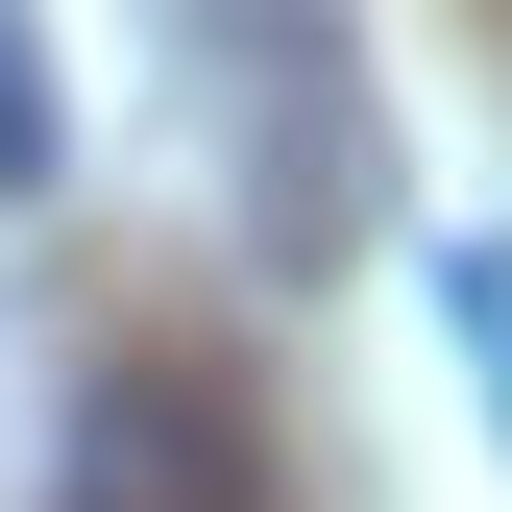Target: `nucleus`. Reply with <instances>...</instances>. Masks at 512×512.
I'll use <instances>...</instances> for the list:
<instances>
[{
    "label": "nucleus",
    "instance_id": "obj_1",
    "mask_svg": "<svg viewBox=\"0 0 512 512\" xmlns=\"http://www.w3.org/2000/svg\"><path fill=\"white\" fill-rule=\"evenodd\" d=\"M49 512H269V439H244V391H196V366H98Z\"/></svg>",
    "mask_w": 512,
    "mask_h": 512
},
{
    "label": "nucleus",
    "instance_id": "obj_2",
    "mask_svg": "<svg viewBox=\"0 0 512 512\" xmlns=\"http://www.w3.org/2000/svg\"><path fill=\"white\" fill-rule=\"evenodd\" d=\"M0 196H49V98H25V49H0Z\"/></svg>",
    "mask_w": 512,
    "mask_h": 512
}]
</instances>
